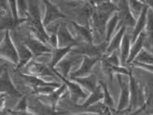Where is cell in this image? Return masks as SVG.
<instances>
[{
	"instance_id": "obj_1",
	"label": "cell",
	"mask_w": 153,
	"mask_h": 115,
	"mask_svg": "<svg viewBox=\"0 0 153 115\" xmlns=\"http://www.w3.org/2000/svg\"><path fill=\"white\" fill-rule=\"evenodd\" d=\"M115 13H118V7L112 2H107L94 6L91 17V28L94 33L99 36L105 35L107 24Z\"/></svg>"
},
{
	"instance_id": "obj_2",
	"label": "cell",
	"mask_w": 153,
	"mask_h": 115,
	"mask_svg": "<svg viewBox=\"0 0 153 115\" xmlns=\"http://www.w3.org/2000/svg\"><path fill=\"white\" fill-rule=\"evenodd\" d=\"M129 91H130V104L128 108L126 109V112H134L136 109H139L146 105V96L145 94V91L143 87L141 86V83L132 75V73H129Z\"/></svg>"
},
{
	"instance_id": "obj_3",
	"label": "cell",
	"mask_w": 153,
	"mask_h": 115,
	"mask_svg": "<svg viewBox=\"0 0 153 115\" xmlns=\"http://www.w3.org/2000/svg\"><path fill=\"white\" fill-rule=\"evenodd\" d=\"M51 69L52 70V71H53L54 74L59 78L60 80L63 81V83L65 84V85L67 86L68 88V93H70L71 95V101L73 102V104H77L79 100H84L85 101L86 99L88 97V92L87 91H85L84 88L79 85L78 83H76L75 81H73L71 79H68V78H66L63 76L61 73L58 72L54 68H51Z\"/></svg>"
},
{
	"instance_id": "obj_4",
	"label": "cell",
	"mask_w": 153,
	"mask_h": 115,
	"mask_svg": "<svg viewBox=\"0 0 153 115\" xmlns=\"http://www.w3.org/2000/svg\"><path fill=\"white\" fill-rule=\"evenodd\" d=\"M108 46V42L105 41L103 44H88V43H81L74 48H72V53L80 54L82 56H89V57H96V58H102L105 54L107 48Z\"/></svg>"
},
{
	"instance_id": "obj_5",
	"label": "cell",
	"mask_w": 153,
	"mask_h": 115,
	"mask_svg": "<svg viewBox=\"0 0 153 115\" xmlns=\"http://www.w3.org/2000/svg\"><path fill=\"white\" fill-rule=\"evenodd\" d=\"M0 57L15 66L18 64V51L10 38V30H5V36L0 43Z\"/></svg>"
},
{
	"instance_id": "obj_6",
	"label": "cell",
	"mask_w": 153,
	"mask_h": 115,
	"mask_svg": "<svg viewBox=\"0 0 153 115\" xmlns=\"http://www.w3.org/2000/svg\"><path fill=\"white\" fill-rule=\"evenodd\" d=\"M124 75L116 74V77L118 79V84L121 88L119 102L116 108L117 111H125L128 108L130 104V91H129V81L124 80Z\"/></svg>"
},
{
	"instance_id": "obj_7",
	"label": "cell",
	"mask_w": 153,
	"mask_h": 115,
	"mask_svg": "<svg viewBox=\"0 0 153 115\" xmlns=\"http://www.w3.org/2000/svg\"><path fill=\"white\" fill-rule=\"evenodd\" d=\"M56 33L58 38V47L59 48H67V47H73L74 48V47L81 44L71 34L67 24L65 23H61L58 25Z\"/></svg>"
},
{
	"instance_id": "obj_8",
	"label": "cell",
	"mask_w": 153,
	"mask_h": 115,
	"mask_svg": "<svg viewBox=\"0 0 153 115\" xmlns=\"http://www.w3.org/2000/svg\"><path fill=\"white\" fill-rule=\"evenodd\" d=\"M43 2L45 4L46 10L44 18L42 19V21H43V25L45 27H48L52 23H54L56 20H59L61 18H67V15L63 13L59 10V8L52 3L51 0H43Z\"/></svg>"
},
{
	"instance_id": "obj_9",
	"label": "cell",
	"mask_w": 153,
	"mask_h": 115,
	"mask_svg": "<svg viewBox=\"0 0 153 115\" xmlns=\"http://www.w3.org/2000/svg\"><path fill=\"white\" fill-rule=\"evenodd\" d=\"M118 7V15L120 19L119 29L123 25L126 27H134L136 24V19L132 15L129 9L128 0H118L117 3Z\"/></svg>"
},
{
	"instance_id": "obj_10",
	"label": "cell",
	"mask_w": 153,
	"mask_h": 115,
	"mask_svg": "<svg viewBox=\"0 0 153 115\" xmlns=\"http://www.w3.org/2000/svg\"><path fill=\"white\" fill-rule=\"evenodd\" d=\"M0 93L8 94L14 98H22V94L14 86L7 69H5L0 75Z\"/></svg>"
},
{
	"instance_id": "obj_11",
	"label": "cell",
	"mask_w": 153,
	"mask_h": 115,
	"mask_svg": "<svg viewBox=\"0 0 153 115\" xmlns=\"http://www.w3.org/2000/svg\"><path fill=\"white\" fill-rule=\"evenodd\" d=\"M25 45L30 49V50L33 52V58L41 56V55H45V54H49L52 52V49L50 46H48L44 42H42L41 40L37 39L35 36H29V38L26 40Z\"/></svg>"
},
{
	"instance_id": "obj_12",
	"label": "cell",
	"mask_w": 153,
	"mask_h": 115,
	"mask_svg": "<svg viewBox=\"0 0 153 115\" xmlns=\"http://www.w3.org/2000/svg\"><path fill=\"white\" fill-rule=\"evenodd\" d=\"M79 55L80 54H75L72 53V52H70L64 59H62L58 63L54 69L59 73H61L64 77L70 78V74L72 68L79 64V62H80L79 61Z\"/></svg>"
},
{
	"instance_id": "obj_13",
	"label": "cell",
	"mask_w": 153,
	"mask_h": 115,
	"mask_svg": "<svg viewBox=\"0 0 153 115\" xmlns=\"http://www.w3.org/2000/svg\"><path fill=\"white\" fill-rule=\"evenodd\" d=\"M101 60V58H96V57H89V56H83L81 61L80 67L76 70L71 72L70 74V78H77V77H85L91 74V72L96 63Z\"/></svg>"
},
{
	"instance_id": "obj_14",
	"label": "cell",
	"mask_w": 153,
	"mask_h": 115,
	"mask_svg": "<svg viewBox=\"0 0 153 115\" xmlns=\"http://www.w3.org/2000/svg\"><path fill=\"white\" fill-rule=\"evenodd\" d=\"M26 74L34 75V76H53V71L51 69V67L47 66L43 63L31 60L29 64L25 67Z\"/></svg>"
},
{
	"instance_id": "obj_15",
	"label": "cell",
	"mask_w": 153,
	"mask_h": 115,
	"mask_svg": "<svg viewBox=\"0 0 153 115\" xmlns=\"http://www.w3.org/2000/svg\"><path fill=\"white\" fill-rule=\"evenodd\" d=\"M66 91H68V88L63 83L59 88H57L53 92H51L49 95H40L41 97H39V100L43 102V104L48 105V106L51 107L53 109H56L58 102L63 97Z\"/></svg>"
},
{
	"instance_id": "obj_16",
	"label": "cell",
	"mask_w": 153,
	"mask_h": 115,
	"mask_svg": "<svg viewBox=\"0 0 153 115\" xmlns=\"http://www.w3.org/2000/svg\"><path fill=\"white\" fill-rule=\"evenodd\" d=\"M20 76L28 86L31 87L33 88L44 87V86H51V87H54V88H59L61 86L59 83H56V82H52V81L46 82L45 80L42 79L41 77H38V76L25 74V73H20Z\"/></svg>"
},
{
	"instance_id": "obj_17",
	"label": "cell",
	"mask_w": 153,
	"mask_h": 115,
	"mask_svg": "<svg viewBox=\"0 0 153 115\" xmlns=\"http://www.w3.org/2000/svg\"><path fill=\"white\" fill-rule=\"evenodd\" d=\"M149 7L146 4V7L144 8L143 12H142L139 18L136 20V24L134 26V29L132 30V35H131V43H134L139 37V35L143 33L146 29V22H147V13H149Z\"/></svg>"
},
{
	"instance_id": "obj_18",
	"label": "cell",
	"mask_w": 153,
	"mask_h": 115,
	"mask_svg": "<svg viewBox=\"0 0 153 115\" xmlns=\"http://www.w3.org/2000/svg\"><path fill=\"white\" fill-rule=\"evenodd\" d=\"M71 80L78 83L79 85H80L85 91H87L88 93H91L93 91H95L99 87L97 77L94 74H89V75L85 76V77L71 78Z\"/></svg>"
},
{
	"instance_id": "obj_19",
	"label": "cell",
	"mask_w": 153,
	"mask_h": 115,
	"mask_svg": "<svg viewBox=\"0 0 153 115\" xmlns=\"http://www.w3.org/2000/svg\"><path fill=\"white\" fill-rule=\"evenodd\" d=\"M71 25L73 26V29L76 30L78 35L85 41V43L88 44H94V35L92 33V28L91 27V24L88 21L85 25H80L75 22H71Z\"/></svg>"
},
{
	"instance_id": "obj_20",
	"label": "cell",
	"mask_w": 153,
	"mask_h": 115,
	"mask_svg": "<svg viewBox=\"0 0 153 115\" xmlns=\"http://www.w3.org/2000/svg\"><path fill=\"white\" fill-rule=\"evenodd\" d=\"M126 26L123 25L117 31L116 33L113 35V37L110 39L108 46L107 48V51H105V54H111L112 52L118 50L122 44V41L124 38V35L126 34Z\"/></svg>"
},
{
	"instance_id": "obj_21",
	"label": "cell",
	"mask_w": 153,
	"mask_h": 115,
	"mask_svg": "<svg viewBox=\"0 0 153 115\" xmlns=\"http://www.w3.org/2000/svg\"><path fill=\"white\" fill-rule=\"evenodd\" d=\"M17 51H18L19 61H18V64L16 65V68H15V70H18L21 68L26 67L33 58V52L30 50V49L25 44L19 45L17 48Z\"/></svg>"
},
{
	"instance_id": "obj_22",
	"label": "cell",
	"mask_w": 153,
	"mask_h": 115,
	"mask_svg": "<svg viewBox=\"0 0 153 115\" xmlns=\"http://www.w3.org/2000/svg\"><path fill=\"white\" fill-rule=\"evenodd\" d=\"M146 34L145 31H143L139 37L137 38V40L134 42V43L131 45V49H130V53H129V57L128 60V64H131L135 59L137 55H138L141 50L144 49V46L146 43Z\"/></svg>"
},
{
	"instance_id": "obj_23",
	"label": "cell",
	"mask_w": 153,
	"mask_h": 115,
	"mask_svg": "<svg viewBox=\"0 0 153 115\" xmlns=\"http://www.w3.org/2000/svg\"><path fill=\"white\" fill-rule=\"evenodd\" d=\"M103 99H104V91H103L102 87L100 86V84H99V87H98L97 90L95 91L89 93L88 97L86 99L85 101H84V103L82 105L79 106V108L87 109L88 108L93 106V105H96V104L100 103Z\"/></svg>"
},
{
	"instance_id": "obj_24",
	"label": "cell",
	"mask_w": 153,
	"mask_h": 115,
	"mask_svg": "<svg viewBox=\"0 0 153 115\" xmlns=\"http://www.w3.org/2000/svg\"><path fill=\"white\" fill-rule=\"evenodd\" d=\"M131 36L126 33L124 35V38L122 41V44L120 47V51H121V55H120V60H121V64L122 66H125L128 64V60L129 57L130 53V49H131Z\"/></svg>"
},
{
	"instance_id": "obj_25",
	"label": "cell",
	"mask_w": 153,
	"mask_h": 115,
	"mask_svg": "<svg viewBox=\"0 0 153 115\" xmlns=\"http://www.w3.org/2000/svg\"><path fill=\"white\" fill-rule=\"evenodd\" d=\"M73 47H67V48H55L52 49L51 52V68H55L57 64L62 59H64L65 57L71 51Z\"/></svg>"
},
{
	"instance_id": "obj_26",
	"label": "cell",
	"mask_w": 153,
	"mask_h": 115,
	"mask_svg": "<svg viewBox=\"0 0 153 115\" xmlns=\"http://www.w3.org/2000/svg\"><path fill=\"white\" fill-rule=\"evenodd\" d=\"M120 19L118 13H115L107 24V30H105V41L108 42L116 33V30H119Z\"/></svg>"
},
{
	"instance_id": "obj_27",
	"label": "cell",
	"mask_w": 153,
	"mask_h": 115,
	"mask_svg": "<svg viewBox=\"0 0 153 115\" xmlns=\"http://www.w3.org/2000/svg\"><path fill=\"white\" fill-rule=\"evenodd\" d=\"M145 30L146 34V43H149V49L153 51V12L150 9L147 13V22Z\"/></svg>"
},
{
	"instance_id": "obj_28",
	"label": "cell",
	"mask_w": 153,
	"mask_h": 115,
	"mask_svg": "<svg viewBox=\"0 0 153 115\" xmlns=\"http://www.w3.org/2000/svg\"><path fill=\"white\" fill-rule=\"evenodd\" d=\"M128 5L131 13L137 20L141 15L142 12H143L144 8L146 7V3L141 1V0H128Z\"/></svg>"
},
{
	"instance_id": "obj_29",
	"label": "cell",
	"mask_w": 153,
	"mask_h": 115,
	"mask_svg": "<svg viewBox=\"0 0 153 115\" xmlns=\"http://www.w3.org/2000/svg\"><path fill=\"white\" fill-rule=\"evenodd\" d=\"M100 86L102 87L103 88V91H104V99H103V104L105 105V107H108L110 109H114L115 108V104H114V100H113V97L111 96L109 91H108V85L105 84V82H100Z\"/></svg>"
},
{
	"instance_id": "obj_30",
	"label": "cell",
	"mask_w": 153,
	"mask_h": 115,
	"mask_svg": "<svg viewBox=\"0 0 153 115\" xmlns=\"http://www.w3.org/2000/svg\"><path fill=\"white\" fill-rule=\"evenodd\" d=\"M19 18L29 19V0H16Z\"/></svg>"
},
{
	"instance_id": "obj_31",
	"label": "cell",
	"mask_w": 153,
	"mask_h": 115,
	"mask_svg": "<svg viewBox=\"0 0 153 115\" xmlns=\"http://www.w3.org/2000/svg\"><path fill=\"white\" fill-rule=\"evenodd\" d=\"M134 61L144 63V64L153 65V53H151V52L143 49L141 50L140 53L137 55L136 59Z\"/></svg>"
},
{
	"instance_id": "obj_32",
	"label": "cell",
	"mask_w": 153,
	"mask_h": 115,
	"mask_svg": "<svg viewBox=\"0 0 153 115\" xmlns=\"http://www.w3.org/2000/svg\"><path fill=\"white\" fill-rule=\"evenodd\" d=\"M20 24H22V22H17V21H15L13 16L9 17L6 20H4V23L0 26V30H13V29L16 28L17 26H19Z\"/></svg>"
},
{
	"instance_id": "obj_33",
	"label": "cell",
	"mask_w": 153,
	"mask_h": 115,
	"mask_svg": "<svg viewBox=\"0 0 153 115\" xmlns=\"http://www.w3.org/2000/svg\"><path fill=\"white\" fill-rule=\"evenodd\" d=\"M57 88L51 87V86H44V87H39L35 88L33 93L34 94H39V95H49L51 92H53Z\"/></svg>"
},
{
	"instance_id": "obj_34",
	"label": "cell",
	"mask_w": 153,
	"mask_h": 115,
	"mask_svg": "<svg viewBox=\"0 0 153 115\" xmlns=\"http://www.w3.org/2000/svg\"><path fill=\"white\" fill-rule=\"evenodd\" d=\"M28 111V100L27 97L23 96L20 98V101L14 108V111Z\"/></svg>"
},
{
	"instance_id": "obj_35",
	"label": "cell",
	"mask_w": 153,
	"mask_h": 115,
	"mask_svg": "<svg viewBox=\"0 0 153 115\" xmlns=\"http://www.w3.org/2000/svg\"><path fill=\"white\" fill-rule=\"evenodd\" d=\"M133 66L137 67V68H140V69L144 70L149 73H152L153 74V65H149V64H144V63H140V62H136L133 61L132 62Z\"/></svg>"
},
{
	"instance_id": "obj_36",
	"label": "cell",
	"mask_w": 153,
	"mask_h": 115,
	"mask_svg": "<svg viewBox=\"0 0 153 115\" xmlns=\"http://www.w3.org/2000/svg\"><path fill=\"white\" fill-rule=\"evenodd\" d=\"M49 45L51 49L58 48V38H57V33H51L50 38H49Z\"/></svg>"
},
{
	"instance_id": "obj_37",
	"label": "cell",
	"mask_w": 153,
	"mask_h": 115,
	"mask_svg": "<svg viewBox=\"0 0 153 115\" xmlns=\"http://www.w3.org/2000/svg\"><path fill=\"white\" fill-rule=\"evenodd\" d=\"M8 8H9L8 0H0V14L6 15Z\"/></svg>"
},
{
	"instance_id": "obj_38",
	"label": "cell",
	"mask_w": 153,
	"mask_h": 115,
	"mask_svg": "<svg viewBox=\"0 0 153 115\" xmlns=\"http://www.w3.org/2000/svg\"><path fill=\"white\" fill-rule=\"evenodd\" d=\"M5 96H7V94H4V95H1L0 96V111H3L4 109V107H5Z\"/></svg>"
},
{
	"instance_id": "obj_39",
	"label": "cell",
	"mask_w": 153,
	"mask_h": 115,
	"mask_svg": "<svg viewBox=\"0 0 153 115\" xmlns=\"http://www.w3.org/2000/svg\"><path fill=\"white\" fill-rule=\"evenodd\" d=\"M107 2H112V0H92L91 4L93 6H96V5H100V4L107 3Z\"/></svg>"
},
{
	"instance_id": "obj_40",
	"label": "cell",
	"mask_w": 153,
	"mask_h": 115,
	"mask_svg": "<svg viewBox=\"0 0 153 115\" xmlns=\"http://www.w3.org/2000/svg\"><path fill=\"white\" fill-rule=\"evenodd\" d=\"M145 3L149 7V9L153 12V0H146Z\"/></svg>"
},
{
	"instance_id": "obj_41",
	"label": "cell",
	"mask_w": 153,
	"mask_h": 115,
	"mask_svg": "<svg viewBox=\"0 0 153 115\" xmlns=\"http://www.w3.org/2000/svg\"><path fill=\"white\" fill-rule=\"evenodd\" d=\"M5 66H6V65H1V66H0V75L2 74L3 71H4V70L6 69V67H5Z\"/></svg>"
},
{
	"instance_id": "obj_42",
	"label": "cell",
	"mask_w": 153,
	"mask_h": 115,
	"mask_svg": "<svg viewBox=\"0 0 153 115\" xmlns=\"http://www.w3.org/2000/svg\"><path fill=\"white\" fill-rule=\"evenodd\" d=\"M82 1H86V2H92V0H82Z\"/></svg>"
},
{
	"instance_id": "obj_43",
	"label": "cell",
	"mask_w": 153,
	"mask_h": 115,
	"mask_svg": "<svg viewBox=\"0 0 153 115\" xmlns=\"http://www.w3.org/2000/svg\"><path fill=\"white\" fill-rule=\"evenodd\" d=\"M141 1H143V2L145 3V1H146V0H141Z\"/></svg>"
}]
</instances>
